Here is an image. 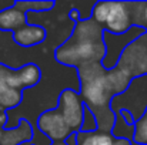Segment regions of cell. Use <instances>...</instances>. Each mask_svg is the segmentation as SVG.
I'll return each instance as SVG.
<instances>
[{
	"mask_svg": "<svg viewBox=\"0 0 147 145\" xmlns=\"http://www.w3.org/2000/svg\"><path fill=\"white\" fill-rule=\"evenodd\" d=\"M103 33V27L92 17L79 20L70 36L54 50L56 61L71 68L101 63L106 53Z\"/></svg>",
	"mask_w": 147,
	"mask_h": 145,
	"instance_id": "cell-1",
	"label": "cell"
},
{
	"mask_svg": "<svg viewBox=\"0 0 147 145\" xmlns=\"http://www.w3.org/2000/svg\"><path fill=\"white\" fill-rule=\"evenodd\" d=\"M79 77V96L97 121V131L110 132L114 125L116 114L110 108L114 93L107 80V70L101 63H93L76 68Z\"/></svg>",
	"mask_w": 147,
	"mask_h": 145,
	"instance_id": "cell-2",
	"label": "cell"
},
{
	"mask_svg": "<svg viewBox=\"0 0 147 145\" xmlns=\"http://www.w3.org/2000/svg\"><path fill=\"white\" fill-rule=\"evenodd\" d=\"M147 74V33L131 41L121 53L117 64L107 71L114 96L123 94L131 80Z\"/></svg>",
	"mask_w": 147,
	"mask_h": 145,
	"instance_id": "cell-3",
	"label": "cell"
},
{
	"mask_svg": "<svg viewBox=\"0 0 147 145\" xmlns=\"http://www.w3.org/2000/svg\"><path fill=\"white\" fill-rule=\"evenodd\" d=\"M90 11V17L107 33L121 34L133 27L130 1H96Z\"/></svg>",
	"mask_w": 147,
	"mask_h": 145,
	"instance_id": "cell-4",
	"label": "cell"
},
{
	"mask_svg": "<svg viewBox=\"0 0 147 145\" xmlns=\"http://www.w3.org/2000/svg\"><path fill=\"white\" fill-rule=\"evenodd\" d=\"M146 107H147V74L131 80V83L129 84L127 90L123 94L116 96L110 102V108H111L113 112L126 110V111H129L131 114L134 121H137L143 115Z\"/></svg>",
	"mask_w": 147,
	"mask_h": 145,
	"instance_id": "cell-5",
	"label": "cell"
},
{
	"mask_svg": "<svg viewBox=\"0 0 147 145\" xmlns=\"http://www.w3.org/2000/svg\"><path fill=\"white\" fill-rule=\"evenodd\" d=\"M144 33L146 31L143 29L136 27V26H133L131 29H129L126 33H121V34H111V33L104 31L103 41H104L106 53H104V57L101 60V65L104 67V70H107V71L111 70L117 64L124 48Z\"/></svg>",
	"mask_w": 147,
	"mask_h": 145,
	"instance_id": "cell-6",
	"label": "cell"
},
{
	"mask_svg": "<svg viewBox=\"0 0 147 145\" xmlns=\"http://www.w3.org/2000/svg\"><path fill=\"white\" fill-rule=\"evenodd\" d=\"M54 108L63 117L64 122L67 124V127L71 130L73 134L80 131L82 121H83L84 104L79 96V93L74 88H64L59 94Z\"/></svg>",
	"mask_w": 147,
	"mask_h": 145,
	"instance_id": "cell-7",
	"label": "cell"
},
{
	"mask_svg": "<svg viewBox=\"0 0 147 145\" xmlns=\"http://www.w3.org/2000/svg\"><path fill=\"white\" fill-rule=\"evenodd\" d=\"M36 127L37 130L47 137L51 142H59V141H66L73 132L64 122L63 117L59 114V111L53 107L50 110L43 111L37 120H36Z\"/></svg>",
	"mask_w": 147,
	"mask_h": 145,
	"instance_id": "cell-8",
	"label": "cell"
},
{
	"mask_svg": "<svg viewBox=\"0 0 147 145\" xmlns=\"http://www.w3.org/2000/svg\"><path fill=\"white\" fill-rule=\"evenodd\" d=\"M33 138V124L27 118H20L14 128H0V145H24Z\"/></svg>",
	"mask_w": 147,
	"mask_h": 145,
	"instance_id": "cell-9",
	"label": "cell"
},
{
	"mask_svg": "<svg viewBox=\"0 0 147 145\" xmlns=\"http://www.w3.org/2000/svg\"><path fill=\"white\" fill-rule=\"evenodd\" d=\"M11 37L17 46L30 48L42 44L47 37V31L43 26L29 23V24L23 26L22 29L16 30L14 33H11Z\"/></svg>",
	"mask_w": 147,
	"mask_h": 145,
	"instance_id": "cell-10",
	"label": "cell"
},
{
	"mask_svg": "<svg viewBox=\"0 0 147 145\" xmlns=\"http://www.w3.org/2000/svg\"><path fill=\"white\" fill-rule=\"evenodd\" d=\"M6 64L0 63V111L7 112L11 111L14 108H17L22 102H23V97L24 93L11 88L7 83H6Z\"/></svg>",
	"mask_w": 147,
	"mask_h": 145,
	"instance_id": "cell-11",
	"label": "cell"
},
{
	"mask_svg": "<svg viewBox=\"0 0 147 145\" xmlns=\"http://www.w3.org/2000/svg\"><path fill=\"white\" fill-rule=\"evenodd\" d=\"M29 24L27 14L16 9L13 4L0 10V30L14 33L16 30L22 29L23 26Z\"/></svg>",
	"mask_w": 147,
	"mask_h": 145,
	"instance_id": "cell-12",
	"label": "cell"
},
{
	"mask_svg": "<svg viewBox=\"0 0 147 145\" xmlns=\"http://www.w3.org/2000/svg\"><path fill=\"white\" fill-rule=\"evenodd\" d=\"M76 144L77 145H113L114 137L110 132H101V131H93V132H82L79 131L76 134Z\"/></svg>",
	"mask_w": 147,
	"mask_h": 145,
	"instance_id": "cell-13",
	"label": "cell"
},
{
	"mask_svg": "<svg viewBox=\"0 0 147 145\" xmlns=\"http://www.w3.org/2000/svg\"><path fill=\"white\" fill-rule=\"evenodd\" d=\"M116 118H114V125L110 131V134L116 138V140H127L130 142H133L134 138V125H129L120 112H114Z\"/></svg>",
	"mask_w": 147,
	"mask_h": 145,
	"instance_id": "cell-14",
	"label": "cell"
},
{
	"mask_svg": "<svg viewBox=\"0 0 147 145\" xmlns=\"http://www.w3.org/2000/svg\"><path fill=\"white\" fill-rule=\"evenodd\" d=\"M13 6L20 11L30 14V13H43L51 11L56 6V1H14Z\"/></svg>",
	"mask_w": 147,
	"mask_h": 145,
	"instance_id": "cell-15",
	"label": "cell"
},
{
	"mask_svg": "<svg viewBox=\"0 0 147 145\" xmlns=\"http://www.w3.org/2000/svg\"><path fill=\"white\" fill-rule=\"evenodd\" d=\"M131 23L147 33V1H130Z\"/></svg>",
	"mask_w": 147,
	"mask_h": 145,
	"instance_id": "cell-16",
	"label": "cell"
},
{
	"mask_svg": "<svg viewBox=\"0 0 147 145\" xmlns=\"http://www.w3.org/2000/svg\"><path fill=\"white\" fill-rule=\"evenodd\" d=\"M133 142L137 144H147V107L143 115L134 124V138Z\"/></svg>",
	"mask_w": 147,
	"mask_h": 145,
	"instance_id": "cell-17",
	"label": "cell"
},
{
	"mask_svg": "<svg viewBox=\"0 0 147 145\" xmlns=\"http://www.w3.org/2000/svg\"><path fill=\"white\" fill-rule=\"evenodd\" d=\"M97 130V121H96V117L93 115V112L84 107V111H83V121H82V128L80 131L82 132H93Z\"/></svg>",
	"mask_w": 147,
	"mask_h": 145,
	"instance_id": "cell-18",
	"label": "cell"
},
{
	"mask_svg": "<svg viewBox=\"0 0 147 145\" xmlns=\"http://www.w3.org/2000/svg\"><path fill=\"white\" fill-rule=\"evenodd\" d=\"M69 19H70V21L71 23H77L79 20H80V10L76 7V9H71L70 11H69Z\"/></svg>",
	"mask_w": 147,
	"mask_h": 145,
	"instance_id": "cell-19",
	"label": "cell"
},
{
	"mask_svg": "<svg viewBox=\"0 0 147 145\" xmlns=\"http://www.w3.org/2000/svg\"><path fill=\"white\" fill-rule=\"evenodd\" d=\"M117 112H120L121 114V117H123V120L129 124V125H134L136 124V121L133 120V117H131V114L129 112V111H126V110H121V111H117Z\"/></svg>",
	"mask_w": 147,
	"mask_h": 145,
	"instance_id": "cell-20",
	"label": "cell"
},
{
	"mask_svg": "<svg viewBox=\"0 0 147 145\" xmlns=\"http://www.w3.org/2000/svg\"><path fill=\"white\" fill-rule=\"evenodd\" d=\"M113 145H130V141H127V140H116L114 138V144Z\"/></svg>",
	"mask_w": 147,
	"mask_h": 145,
	"instance_id": "cell-21",
	"label": "cell"
},
{
	"mask_svg": "<svg viewBox=\"0 0 147 145\" xmlns=\"http://www.w3.org/2000/svg\"><path fill=\"white\" fill-rule=\"evenodd\" d=\"M27 145H32V144L29 142ZM50 145H67V144H66V141H59V142H51Z\"/></svg>",
	"mask_w": 147,
	"mask_h": 145,
	"instance_id": "cell-22",
	"label": "cell"
},
{
	"mask_svg": "<svg viewBox=\"0 0 147 145\" xmlns=\"http://www.w3.org/2000/svg\"><path fill=\"white\" fill-rule=\"evenodd\" d=\"M130 145H147V144H137V142H130Z\"/></svg>",
	"mask_w": 147,
	"mask_h": 145,
	"instance_id": "cell-23",
	"label": "cell"
}]
</instances>
